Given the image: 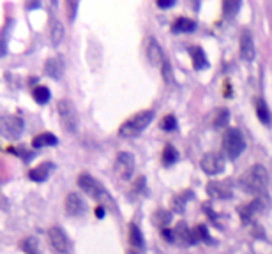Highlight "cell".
Segmentation results:
<instances>
[{
	"mask_svg": "<svg viewBox=\"0 0 272 254\" xmlns=\"http://www.w3.org/2000/svg\"><path fill=\"white\" fill-rule=\"evenodd\" d=\"M239 186L253 196H263L268 186V173L261 164H254L240 176Z\"/></svg>",
	"mask_w": 272,
	"mask_h": 254,
	"instance_id": "6da1fadb",
	"label": "cell"
},
{
	"mask_svg": "<svg viewBox=\"0 0 272 254\" xmlns=\"http://www.w3.org/2000/svg\"><path fill=\"white\" fill-rule=\"evenodd\" d=\"M78 186H80V189H82L83 192L89 196V198L94 200V202H97V203H101V205H106V206H110V208L117 210L115 202H113V198L110 196L108 190H106V187L103 186L101 182H97L92 175H89V173H82V175L78 176Z\"/></svg>",
	"mask_w": 272,
	"mask_h": 254,
	"instance_id": "7a4b0ae2",
	"label": "cell"
},
{
	"mask_svg": "<svg viewBox=\"0 0 272 254\" xmlns=\"http://www.w3.org/2000/svg\"><path fill=\"white\" fill-rule=\"evenodd\" d=\"M152 120H154V112H152V110L136 113V115L131 116V118H127L126 122L120 126L119 134L122 136V138H136V136L142 134V132L145 131Z\"/></svg>",
	"mask_w": 272,
	"mask_h": 254,
	"instance_id": "3957f363",
	"label": "cell"
},
{
	"mask_svg": "<svg viewBox=\"0 0 272 254\" xmlns=\"http://www.w3.org/2000/svg\"><path fill=\"white\" fill-rule=\"evenodd\" d=\"M246 150V142H244V136L239 129L230 127L226 129L223 136V152L228 159H237L240 154Z\"/></svg>",
	"mask_w": 272,
	"mask_h": 254,
	"instance_id": "277c9868",
	"label": "cell"
},
{
	"mask_svg": "<svg viewBox=\"0 0 272 254\" xmlns=\"http://www.w3.org/2000/svg\"><path fill=\"white\" fill-rule=\"evenodd\" d=\"M57 112H59V118L62 122V126L66 127V131L69 132H76L78 131V113H76V108L69 99H60L57 102Z\"/></svg>",
	"mask_w": 272,
	"mask_h": 254,
	"instance_id": "5b68a950",
	"label": "cell"
},
{
	"mask_svg": "<svg viewBox=\"0 0 272 254\" xmlns=\"http://www.w3.org/2000/svg\"><path fill=\"white\" fill-rule=\"evenodd\" d=\"M48 238L52 247L60 254H69L71 250V242H69V236L64 232L60 226H53V228L48 230Z\"/></svg>",
	"mask_w": 272,
	"mask_h": 254,
	"instance_id": "8992f818",
	"label": "cell"
},
{
	"mask_svg": "<svg viewBox=\"0 0 272 254\" xmlns=\"http://www.w3.org/2000/svg\"><path fill=\"white\" fill-rule=\"evenodd\" d=\"M115 173L122 180H129L134 173V157L129 152H120L115 159Z\"/></svg>",
	"mask_w": 272,
	"mask_h": 254,
	"instance_id": "52a82bcc",
	"label": "cell"
},
{
	"mask_svg": "<svg viewBox=\"0 0 272 254\" xmlns=\"http://www.w3.org/2000/svg\"><path fill=\"white\" fill-rule=\"evenodd\" d=\"M23 127H25L23 120L16 115H8L2 118V132L9 140H18L23 132Z\"/></svg>",
	"mask_w": 272,
	"mask_h": 254,
	"instance_id": "ba28073f",
	"label": "cell"
},
{
	"mask_svg": "<svg viewBox=\"0 0 272 254\" xmlns=\"http://www.w3.org/2000/svg\"><path fill=\"white\" fill-rule=\"evenodd\" d=\"M201 170L207 173V175H219L221 172L224 170V159L219 156V154H214V152H209L203 156L200 162Z\"/></svg>",
	"mask_w": 272,
	"mask_h": 254,
	"instance_id": "9c48e42d",
	"label": "cell"
},
{
	"mask_svg": "<svg viewBox=\"0 0 272 254\" xmlns=\"http://www.w3.org/2000/svg\"><path fill=\"white\" fill-rule=\"evenodd\" d=\"M85 208H87V205H85V202L80 198V194H76V192H69V194H67L66 210L69 216H73V217L82 216V214L85 212Z\"/></svg>",
	"mask_w": 272,
	"mask_h": 254,
	"instance_id": "30bf717a",
	"label": "cell"
},
{
	"mask_svg": "<svg viewBox=\"0 0 272 254\" xmlns=\"http://www.w3.org/2000/svg\"><path fill=\"white\" fill-rule=\"evenodd\" d=\"M254 55H256V52H254V42L253 38H251V32L244 30L242 36H240V56L246 62H251V60H254Z\"/></svg>",
	"mask_w": 272,
	"mask_h": 254,
	"instance_id": "8fae6325",
	"label": "cell"
},
{
	"mask_svg": "<svg viewBox=\"0 0 272 254\" xmlns=\"http://www.w3.org/2000/svg\"><path fill=\"white\" fill-rule=\"evenodd\" d=\"M147 56H149L150 64L152 66H163L164 64V53L161 50L159 42L156 39H149V44H147Z\"/></svg>",
	"mask_w": 272,
	"mask_h": 254,
	"instance_id": "7c38bea8",
	"label": "cell"
},
{
	"mask_svg": "<svg viewBox=\"0 0 272 254\" xmlns=\"http://www.w3.org/2000/svg\"><path fill=\"white\" fill-rule=\"evenodd\" d=\"M45 71L50 78L53 80H60L62 78V72H64V64L59 56H52V58L46 60L45 64Z\"/></svg>",
	"mask_w": 272,
	"mask_h": 254,
	"instance_id": "4fadbf2b",
	"label": "cell"
},
{
	"mask_svg": "<svg viewBox=\"0 0 272 254\" xmlns=\"http://www.w3.org/2000/svg\"><path fill=\"white\" fill-rule=\"evenodd\" d=\"M207 190H209V194L212 198H219V200L231 198V189L224 182H210Z\"/></svg>",
	"mask_w": 272,
	"mask_h": 254,
	"instance_id": "5bb4252c",
	"label": "cell"
},
{
	"mask_svg": "<svg viewBox=\"0 0 272 254\" xmlns=\"http://www.w3.org/2000/svg\"><path fill=\"white\" fill-rule=\"evenodd\" d=\"M52 170H53L52 162H43V164H39L38 168L30 170L29 178L34 180V182H45V180L50 176V173H52Z\"/></svg>",
	"mask_w": 272,
	"mask_h": 254,
	"instance_id": "9a60e30c",
	"label": "cell"
},
{
	"mask_svg": "<svg viewBox=\"0 0 272 254\" xmlns=\"http://www.w3.org/2000/svg\"><path fill=\"white\" fill-rule=\"evenodd\" d=\"M189 53H191V58H193L194 69L201 71V69L209 68V60H207V55H205V52L200 48V46H193V48L189 50Z\"/></svg>",
	"mask_w": 272,
	"mask_h": 254,
	"instance_id": "2e32d148",
	"label": "cell"
},
{
	"mask_svg": "<svg viewBox=\"0 0 272 254\" xmlns=\"http://www.w3.org/2000/svg\"><path fill=\"white\" fill-rule=\"evenodd\" d=\"M261 208H263V202H261V198H254L253 202L247 203L246 206L239 208V214H240V217H242L244 220H247V219H251V217L256 216Z\"/></svg>",
	"mask_w": 272,
	"mask_h": 254,
	"instance_id": "e0dca14e",
	"label": "cell"
},
{
	"mask_svg": "<svg viewBox=\"0 0 272 254\" xmlns=\"http://www.w3.org/2000/svg\"><path fill=\"white\" fill-rule=\"evenodd\" d=\"M194 28H196V22L189 18H177L172 25V30L175 34H189Z\"/></svg>",
	"mask_w": 272,
	"mask_h": 254,
	"instance_id": "ac0fdd59",
	"label": "cell"
},
{
	"mask_svg": "<svg viewBox=\"0 0 272 254\" xmlns=\"http://www.w3.org/2000/svg\"><path fill=\"white\" fill-rule=\"evenodd\" d=\"M175 236L179 240H182L186 246H191V244L196 242V236H194V232H191L189 228H187L186 222H179L175 228Z\"/></svg>",
	"mask_w": 272,
	"mask_h": 254,
	"instance_id": "d6986e66",
	"label": "cell"
},
{
	"mask_svg": "<svg viewBox=\"0 0 272 254\" xmlns=\"http://www.w3.org/2000/svg\"><path fill=\"white\" fill-rule=\"evenodd\" d=\"M57 143H59V140H57L55 134H52V132H43V134L34 138L32 145L36 146V148H41V146H55Z\"/></svg>",
	"mask_w": 272,
	"mask_h": 254,
	"instance_id": "ffe728a7",
	"label": "cell"
},
{
	"mask_svg": "<svg viewBox=\"0 0 272 254\" xmlns=\"http://www.w3.org/2000/svg\"><path fill=\"white\" fill-rule=\"evenodd\" d=\"M32 98H34V101L38 102V104H46V102L52 99V92H50V88H46V86L39 85V86H36V88H34Z\"/></svg>",
	"mask_w": 272,
	"mask_h": 254,
	"instance_id": "44dd1931",
	"label": "cell"
},
{
	"mask_svg": "<svg viewBox=\"0 0 272 254\" xmlns=\"http://www.w3.org/2000/svg\"><path fill=\"white\" fill-rule=\"evenodd\" d=\"M179 161V152L173 145H166L163 150V164L164 166H172Z\"/></svg>",
	"mask_w": 272,
	"mask_h": 254,
	"instance_id": "7402d4cb",
	"label": "cell"
},
{
	"mask_svg": "<svg viewBox=\"0 0 272 254\" xmlns=\"http://www.w3.org/2000/svg\"><path fill=\"white\" fill-rule=\"evenodd\" d=\"M256 116L258 120H260L261 124H265V126H268L270 124V112H268V106L265 104L263 99H258L256 101Z\"/></svg>",
	"mask_w": 272,
	"mask_h": 254,
	"instance_id": "603a6c76",
	"label": "cell"
},
{
	"mask_svg": "<svg viewBox=\"0 0 272 254\" xmlns=\"http://www.w3.org/2000/svg\"><path fill=\"white\" fill-rule=\"evenodd\" d=\"M129 240H131V244H133L134 247H145V242H143V235H142V232L138 230V226L136 224H131L129 226Z\"/></svg>",
	"mask_w": 272,
	"mask_h": 254,
	"instance_id": "cb8c5ba5",
	"label": "cell"
},
{
	"mask_svg": "<svg viewBox=\"0 0 272 254\" xmlns=\"http://www.w3.org/2000/svg\"><path fill=\"white\" fill-rule=\"evenodd\" d=\"M239 9H240L239 0H226L223 4V11H224V16H226V18H233Z\"/></svg>",
	"mask_w": 272,
	"mask_h": 254,
	"instance_id": "d4e9b609",
	"label": "cell"
},
{
	"mask_svg": "<svg viewBox=\"0 0 272 254\" xmlns=\"http://www.w3.org/2000/svg\"><path fill=\"white\" fill-rule=\"evenodd\" d=\"M64 38V26L60 22H55L53 23V28H52V42L53 44H60Z\"/></svg>",
	"mask_w": 272,
	"mask_h": 254,
	"instance_id": "484cf974",
	"label": "cell"
},
{
	"mask_svg": "<svg viewBox=\"0 0 272 254\" xmlns=\"http://www.w3.org/2000/svg\"><path fill=\"white\" fill-rule=\"evenodd\" d=\"M194 236H196V240H203V242H207V244L212 242L209 232H207V226H203V224H200L196 230H194Z\"/></svg>",
	"mask_w": 272,
	"mask_h": 254,
	"instance_id": "4316f807",
	"label": "cell"
},
{
	"mask_svg": "<svg viewBox=\"0 0 272 254\" xmlns=\"http://www.w3.org/2000/svg\"><path fill=\"white\" fill-rule=\"evenodd\" d=\"M161 127H163L164 131H175V129H177V118L173 115L164 116L163 122H161Z\"/></svg>",
	"mask_w": 272,
	"mask_h": 254,
	"instance_id": "83f0119b",
	"label": "cell"
},
{
	"mask_svg": "<svg viewBox=\"0 0 272 254\" xmlns=\"http://www.w3.org/2000/svg\"><path fill=\"white\" fill-rule=\"evenodd\" d=\"M228 120H230V115H228V110H221L219 113H217L216 120H214V126L216 127H224L228 124Z\"/></svg>",
	"mask_w": 272,
	"mask_h": 254,
	"instance_id": "f1b7e54d",
	"label": "cell"
},
{
	"mask_svg": "<svg viewBox=\"0 0 272 254\" xmlns=\"http://www.w3.org/2000/svg\"><path fill=\"white\" fill-rule=\"evenodd\" d=\"M161 69H163V78H164V82L170 83V80H172V66H170V62H168V60H164V64L161 66Z\"/></svg>",
	"mask_w": 272,
	"mask_h": 254,
	"instance_id": "f546056e",
	"label": "cell"
},
{
	"mask_svg": "<svg viewBox=\"0 0 272 254\" xmlns=\"http://www.w3.org/2000/svg\"><path fill=\"white\" fill-rule=\"evenodd\" d=\"M25 250L29 254H39V250H38V242L34 238H29L25 242Z\"/></svg>",
	"mask_w": 272,
	"mask_h": 254,
	"instance_id": "4dcf8cb0",
	"label": "cell"
},
{
	"mask_svg": "<svg viewBox=\"0 0 272 254\" xmlns=\"http://www.w3.org/2000/svg\"><path fill=\"white\" fill-rule=\"evenodd\" d=\"M173 6H175V2H173V0H166V2H157V8H161V9L173 8Z\"/></svg>",
	"mask_w": 272,
	"mask_h": 254,
	"instance_id": "1f68e13d",
	"label": "cell"
},
{
	"mask_svg": "<svg viewBox=\"0 0 272 254\" xmlns=\"http://www.w3.org/2000/svg\"><path fill=\"white\" fill-rule=\"evenodd\" d=\"M163 235L168 238V242H173V233H172V232H168V230H163Z\"/></svg>",
	"mask_w": 272,
	"mask_h": 254,
	"instance_id": "d6a6232c",
	"label": "cell"
},
{
	"mask_svg": "<svg viewBox=\"0 0 272 254\" xmlns=\"http://www.w3.org/2000/svg\"><path fill=\"white\" fill-rule=\"evenodd\" d=\"M96 216L103 219V217H105V208H103V206H97V208H96Z\"/></svg>",
	"mask_w": 272,
	"mask_h": 254,
	"instance_id": "836d02e7",
	"label": "cell"
},
{
	"mask_svg": "<svg viewBox=\"0 0 272 254\" xmlns=\"http://www.w3.org/2000/svg\"><path fill=\"white\" fill-rule=\"evenodd\" d=\"M127 254H136V252H134V250H127Z\"/></svg>",
	"mask_w": 272,
	"mask_h": 254,
	"instance_id": "e575fe53",
	"label": "cell"
}]
</instances>
